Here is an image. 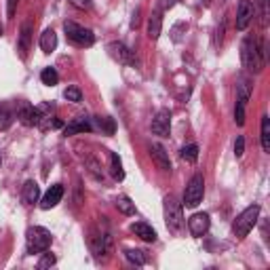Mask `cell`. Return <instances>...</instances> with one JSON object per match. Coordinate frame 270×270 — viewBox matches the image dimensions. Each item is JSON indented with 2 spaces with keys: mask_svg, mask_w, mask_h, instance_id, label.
Returning <instances> with one entry per match:
<instances>
[{
  "mask_svg": "<svg viewBox=\"0 0 270 270\" xmlns=\"http://www.w3.org/2000/svg\"><path fill=\"white\" fill-rule=\"evenodd\" d=\"M241 59H243V66L249 70V72L260 74L264 66H266V49H264V42L247 36L241 45Z\"/></svg>",
  "mask_w": 270,
  "mask_h": 270,
  "instance_id": "6da1fadb",
  "label": "cell"
},
{
  "mask_svg": "<svg viewBox=\"0 0 270 270\" xmlns=\"http://www.w3.org/2000/svg\"><path fill=\"white\" fill-rule=\"evenodd\" d=\"M260 218V205H249L245 211H241L236 220L232 222V232L236 238H245L251 230H253V226L255 222H258Z\"/></svg>",
  "mask_w": 270,
  "mask_h": 270,
  "instance_id": "7a4b0ae2",
  "label": "cell"
},
{
  "mask_svg": "<svg viewBox=\"0 0 270 270\" xmlns=\"http://www.w3.org/2000/svg\"><path fill=\"white\" fill-rule=\"evenodd\" d=\"M165 224L171 232H179L184 226V211H182V203L175 196L169 194L165 198Z\"/></svg>",
  "mask_w": 270,
  "mask_h": 270,
  "instance_id": "3957f363",
  "label": "cell"
},
{
  "mask_svg": "<svg viewBox=\"0 0 270 270\" xmlns=\"http://www.w3.org/2000/svg\"><path fill=\"white\" fill-rule=\"evenodd\" d=\"M51 232L47 228H42V226H32L30 230H27V253H42L51 247Z\"/></svg>",
  "mask_w": 270,
  "mask_h": 270,
  "instance_id": "277c9868",
  "label": "cell"
},
{
  "mask_svg": "<svg viewBox=\"0 0 270 270\" xmlns=\"http://www.w3.org/2000/svg\"><path fill=\"white\" fill-rule=\"evenodd\" d=\"M64 30L70 42H74L76 47H91L95 42V34L89 30V27H82L74 21H66L64 23Z\"/></svg>",
  "mask_w": 270,
  "mask_h": 270,
  "instance_id": "5b68a950",
  "label": "cell"
},
{
  "mask_svg": "<svg viewBox=\"0 0 270 270\" xmlns=\"http://www.w3.org/2000/svg\"><path fill=\"white\" fill-rule=\"evenodd\" d=\"M203 194H205V179H203L201 173H196L188 182L186 192H184V203L182 205L188 207V209H194V207H198V203L203 201Z\"/></svg>",
  "mask_w": 270,
  "mask_h": 270,
  "instance_id": "8992f818",
  "label": "cell"
},
{
  "mask_svg": "<svg viewBox=\"0 0 270 270\" xmlns=\"http://www.w3.org/2000/svg\"><path fill=\"white\" fill-rule=\"evenodd\" d=\"M89 243H91L93 253L97 255V258H102V253H108V251H110V247H112L110 232H108V230H102V228H91Z\"/></svg>",
  "mask_w": 270,
  "mask_h": 270,
  "instance_id": "52a82bcc",
  "label": "cell"
},
{
  "mask_svg": "<svg viewBox=\"0 0 270 270\" xmlns=\"http://www.w3.org/2000/svg\"><path fill=\"white\" fill-rule=\"evenodd\" d=\"M255 17V9H253V3L251 0H241L238 3V9H236V30H247L249 23L253 21Z\"/></svg>",
  "mask_w": 270,
  "mask_h": 270,
  "instance_id": "ba28073f",
  "label": "cell"
},
{
  "mask_svg": "<svg viewBox=\"0 0 270 270\" xmlns=\"http://www.w3.org/2000/svg\"><path fill=\"white\" fill-rule=\"evenodd\" d=\"M108 53H110V57H114L123 66H135L133 51L127 49L123 42H110V45H108Z\"/></svg>",
  "mask_w": 270,
  "mask_h": 270,
  "instance_id": "9c48e42d",
  "label": "cell"
},
{
  "mask_svg": "<svg viewBox=\"0 0 270 270\" xmlns=\"http://www.w3.org/2000/svg\"><path fill=\"white\" fill-rule=\"evenodd\" d=\"M32 34H34V25L30 19H25L21 23V32H19V40H17V51L21 55V59L27 57V51H30V45H32Z\"/></svg>",
  "mask_w": 270,
  "mask_h": 270,
  "instance_id": "30bf717a",
  "label": "cell"
},
{
  "mask_svg": "<svg viewBox=\"0 0 270 270\" xmlns=\"http://www.w3.org/2000/svg\"><path fill=\"white\" fill-rule=\"evenodd\" d=\"M169 131H171V114L169 110H161L152 118V133L159 137H169Z\"/></svg>",
  "mask_w": 270,
  "mask_h": 270,
  "instance_id": "8fae6325",
  "label": "cell"
},
{
  "mask_svg": "<svg viewBox=\"0 0 270 270\" xmlns=\"http://www.w3.org/2000/svg\"><path fill=\"white\" fill-rule=\"evenodd\" d=\"M211 226V220H209V213H194V216L188 220V230L192 236H203L207 234Z\"/></svg>",
  "mask_w": 270,
  "mask_h": 270,
  "instance_id": "7c38bea8",
  "label": "cell"
},
{
  "mask_svg": "<svg viewBox=\"0 0 270 270\" xmlns=\"http://www.w3.org/2000/svg\"><path fill=\"white\" fill-rule=\"evenodd\" d=\"M150 156L156 165V169H161L163 173H169L171 171V161H169V154L165 152V148L161 144H152L150 146Z\"/></svg>",
  "mask_w": 270,
  "mask_h": 270,
  "instance_id": "4fadbf2b",
  "label": "cell"
},
{
  "mask_svg": "<svg viewBox=\"0 0 270 270\" xmlns=\"http://www.w3.org/2000/svg\"><path fill=\"white\" fill-rule=\"evenodd\" d=\"M17 118H19V123L21 125H25V127H36L38 123H40V116H38V112H36V106H32V104H19V108H17Z\"/></svg>",
  "mask_w": 270,
  "mask_h": 270,
  "instance_id": "5bb4252c",
  "label": "cell"
},
{
  "mask_svg": "<svg viewBox=\"0 0 270 270\" xmlns=\"http://www.w3.org/2000/svg\"><path fill=\"white\" fill-rule=\"evenodd\" d=\"M62 196H64V186L62 184H55V186H51L47 190V194L42 196V201H40V207L42 209H53V207H57L59 201H62Z\"/></svg>",
  "mask_w": 270,
  "mask_h": 270,
  "instance_id": "9a60e30c",
  "label": "cell"
},
{
  "mask_svg": "<svg viewBox=\"0 0 270 270\" xmlns=\"http://www.w3.org/2000/svg\"><path fill=\"white\" fill-rule=\"evenodd\" d=\"M93 131V125L87 116H80V118H74L70 123L66 129H64V135H76V133H89Z\"/></svg>",
  "mask_w": 270,
  "mask_h": 270,
  "instance_id": "2e32d148",
  "label": "cell"
},
{
  "mask_svg": "<svg viewBox=\"0 0 270 270\" xmlns=\"http://www.w3.org/2000/svg\"><path fill=\"white\" fill-rule=\"evenodd\" d=\"M21 198H23V203H25V205H34V203H38V198H40V188H38V184H36L34 179H27V182L23 184Z\"/></svg>",
  "mask_w": 270,
  "mask_h": 270,
  "instance_id": "e0dca14e",
  "label": "cell"
},
{
  "mask_svg": "<svg viewBox=\"0 0 270 270\" xmlns=\"http://www.w3.org/2000/svg\"><path fill=\"white\" fill-rule=\"evenodd\" d=\"M131 232H135V236H139L141 241H146V243H154V241H156V230L152 228V226L144 224V222L131 224Z\"/></svg>",
  "mask_w": 270,
  "mask_h": 270,
  "instance_id": "ac0fdd59",
  "label": "cell"
},
{
  "mask_svg": "<svg viewBox=\"0 0 270 270\" xmlns=\"http://www.w3.org/2000/svg\"><path fill=\"white\" fill-rule=\"evenodd\" d=\"M40 49H42V53H53L57 49V34H55L51 27L40 34Z\"/></svg>",
  "mask_w": 270,
  "mask_h": 270,
  "instance_id": "d6986e66",
  "label": "cell"
},
{
  "mask_svg": "<svg viewBox=\"0 0 270 270\" xmlns=\"http://www.w3.org/2000/svg\"><path fill=\"white\" fill-rule=\"evenodd\" d=\"M161 30H163V17H161L159 11H154L152 15H150V19H148V36H150V40L159 38Z\"/></svg>",
  "mask_w": 270,
  "mask_h": 270,
  "instance_id": "ffe728a7",
  "label": "cell"
},
{
  "mask_svg": "<svg viewBox=\"0 0 270 270\" xmlns=\"http://www.w3.org/2000/svg\"><path fill=\"white\" fill-rule=\"evenodd\" d=\"M260 139H262V148L264 152H270V118L264 114L262 116V131H260Z\"/></svg>",
  "mask_w": 270,
  "mask_h": 270,
  "instance_id": "44dd1931",
  "label": "cell"
},
{
  "mask_svg": "<svg viewBox=\"0 0 270 270\" xmlns=\"http://www.w3.org/2000/svg\"><path fill=\"white\" fill-rule=\"evenodd\" d=\"M40 80H42V84H47V87H53V84H57V82H59L57 70H55V68H45V70L40 72Z\"/></svg>",
  "mask_w": 270,
  "mask_h": 270,
  "instance_id": "7402d4cb",
  "label": "cell"
},
{
  "mask_svg": "<svg viewBox=\"0 0 270 270\" xmlns=\"http://www.w3.org/2000/svg\"><path fill=\"white\" fill-rule=\"evenodd\" d=\"M116 209L123 213V216H133V213H135V203L131 201L129 196H121L116 201Z\"/></svg>",
  "mask_w": 270,
  "mask_h": 270,
  "instance_id": "603a6c76",
  "label": "cell"
},
{
  "mask_svg": "<svg viewBox=\"0 0 270 270\" xmlns=\"http://www.w3.org/2000/svg\"><path fill=\"white\" fill-rule=\"evenodd\" d=\"M253 9L258 11V15H260V25L266 27L268 25V0H255Z\"/></svg>",
  "mask_w": 270,
  "mask_h": 270,
  "instance_id": "cb8c5ba5",
  "label": "cell"
},
{
  "mask_svg": "<svg viewBox=\"0 0 270 270\" xmlns=\"http://www.w3.org/2000/svg\"><path fill=\"white\" fill-rule=\"evenodd\" d=\"M251 89H253V84H251V80L249 78H241L238 80V99H245V102H249V97H251Z\"/></svg>",
  "mask_w": 270,
  "mask_h": 270,
  "instance_id": "d4e9b609",
  "label": "cell"
},
{
  "mask_svg": "<svg viewBox=\"0 0 270 270\" xmlns=\"http://www.w3.org/2000/svg\"><path fill=\"white\" fill-rule=\"evenodd\" d=\"M245 108H247V102L245 99H238L236 97V106H234V123L238 127L245 125Z\"/></svg>",
  "mask_w": 270,
  "mask_h": 270,
  "instance_id": "484cf974",
  "label": "cell"
},
{
  "mask_svg": "<svg viewBox=\"0 0 270 270\" xmlns=\"http://www.w3.org/2000/svg\"><path fill=\"white\" fill-rule=\"evenodd\" d=\"M125 258L129 260L131 264H135V266H144L146 264V255H144V251H139V249H127Z\"/></svg>",
  "mask_w": 270,
  "mask_h": 270,
  "instance_id": "4316f807",
  "label": "cell"
},
{
  "mask_svg": "<svg viewBox=\"0 0 270 270\" xmlns=\"http://www.w3.org/2000/svg\"><path fill=\"white\" fill-rule=\"evenodd\" d=\"M110 159H112V177L121 182V179L125 177V171H123V163H121V156H118L116 152H112V156H110Z\"/></svg>",
  "mask_w": 270,
  "mask_h": 270,
  "instance_id": "83f0119b",
  "label": "cell"
},
{
  "mask_svg": "<svg viewBox=\"0 0 270 270\" xmlns=\"http://www.w3.org/2000/svg\"><path fill=\"white\" fill-rule=\"evenodd\" d=\"M87 169H89V173L95 177V179H104V173H102V165H99L93 156H89L87 159Z\"/></svg>",
  "mask_w": 270,
  "mask_h": 270,
  "instance_id": "f1b7e54d",
  "label": "cell"
},
{
  "mask_svg": "<svg viewBox=\"0 0 270 270\" xmlns=\"http://www.w3.org/2000/svg\"><path fill=\"white\" fill-rule=\"evenodd\" d=\"M182 159L188 161V163H194L198 159V146L196 144H190L186 148H182Z\"/></svg>",
  "mask_w": 270,
  "mask_h": 270,
  "instance_id": "f546056e",
  "label": "cell"
},
{
  "mask_svg": "<svg viewBox=\"0 0 270 270\" xmlns=\"http://www.w3.org/2000/svg\"><path fill=\"white\" fill-rule=\"evenodd\" d=\"M11 123H13V112H11L9 108L3 106V108H0V131L9 129Z\"/></svg>",
  "mask_w": 270,
  "mask_h": 270,
  "instance_id": "4dcf8cb0",
  "label": "cell"
},
{
  "mask_svg": "<svg viewBox=\"0 0 270 270\" xmlns=\"http://www.w3.org/2000/svg\"><path fill=\"white\" fill-rule=\"evenodd\" d=\"M55 262H57V258H55L53 253H49V249H47V251H42V258L38 260V268L40 270L51 268V266H55Z\"/></svg>",
  "mask_w": 270,
  "mask_h": 270,
  "instance_id": "1f68e13d",
  "label": "cell"
},
{
  "mask_svg": "<svg viewBox=\"0 0 270 270\" xmlns=\"http://www.w3.org/2000/svg\"><path fill=\"white\" fill-rule=\"evenodd\" d=\"M64 97L68 99V102H74V104H78L80 99H82V91H80L78 87H68V89L64 91Z\"/></svg>",
  "mask_w": 270,
  "mask_h": 270,
  "instance_id": "d6a6232c",
  "label": "cell"
},
{
  "mask_svg": "<svg viewBox=\"0 0 270 270\" xmlns=\"http://www.w3.org/2000/svg\"><path fill=\"white\" fill-rule=\"evenodd\" d=\"M97 125H99V129H104L108 135H112L116 131V125H114V121H112L110 116H106V118H97Z\"/></svg>",
  "mask_w": 270,
  "mask_h": 270,
  "instance_id": "836d02e7",
  "label": "cell"
},
{
  "mask_svg": "<svg viewBox=\"0 0 270 270\" xmlns=\"http://www.w3.org/2000/svg\"><path fill=\"white\" fill-rule=\"evenodd\" d=\"M243 154H245V137L238 135L236 141H234V156H236V159H241Z\"/></svg>",
  "mask_w": 270,
  "mask_h": 270,
  "instance_id": "e575fe53",
  "label": "cell"
},
{
  "mask_svg": "<svg viewBox=\"0 0 270 270\" xmlns=\"http://www.w3.org/2000/svg\"><path fill=\"white\" fill-rule=\"evenodd\" d=\"M70 5L80 9V11H89L93 5H91V0H70Z\"/></svg>",
  "mask_w": 270,
  "mask_h": 270,
  "instance_id": "d590c367",
  "label": "cell"
},
{
  "mask_svg": "<svg viewBox=\"0 0 270 270\" xmlns=\"http://www.w3.org/2000/svg\"><path fill=\"white\" fill-rule=\"evenodd\" d=\"M17 3H19V0H7V15H9V19H13V17H15Z\"/></svg>",
  "mask_w": 270,
  "mask_h": 270,
  "instance_id": "8d00e7d4",
  "label": "cell"
},
{
  "mask_svg": "<svg viewBox=\"0 0 270 270\" xmlns=\"http://www.w3.org/2000/svg\"><path fill=\"white\" fill-rule=\"evenodd\" d=\"M224 23H226V19H222V25L218 27V40H216V45H222V38H224Z\"/></svg>",
  "mask_w": 270,
  "mask_h": 270,
  "instance_id": "74e56055",
  "label": "cell"
},
{
  "mask_svg": "<svg viewBox=\"0 0 270 270\" xmlns=\"http://www.w3.org/2000/svg\"><path fill=\"white\" fill-rule=\"evenodd\" d=\"M131 25H133V27L139 25V9H135V13H133V21H131Z\"/></svg>",
  "mask_w": 270,
  "mask_h": 270,
  "instance_id": "f35d334b",
  "label": "cell"
},
{
  "mask_svg": "<svg viewBox=\"0 0 270 270\" xmlns=\"http://www.w3.org/2000/svg\"><path fill=\"white\" fill-rule=\"evenodd\" d=\"M0 36H3V27H0Z\"/></svg>",
  "mask_w": 270,
  "mask_h": 270,
  "instance_id": "ab89813d",
  "label": "cell"
},
{
  "mask_svg": "<svg viewBox=\"0 0 270 270\" xmlns=\"http://www.w3.org/2000/svg\"><path fill=\"white\" fill-rule=\"evenodd\" d=\"M0 163H3V159H0Z\"/></svg>",
  "mask_w": 270,
  "mask_h": 270,
  "instance_id": "60d3db41",
  "label": "cell"
}]
</instances>
